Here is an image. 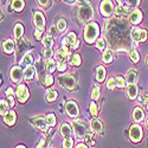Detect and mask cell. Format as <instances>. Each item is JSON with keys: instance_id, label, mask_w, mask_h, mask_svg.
<instances>
[{"instance_id": "25", "label": "cell", "mask_w": 148, "mask_h": 148, "mask_svg": "<svg viewBox=\"0 0 148 148\" xmlns=\"http://www.w3.org/2000/svg\"><path fill=\"white\" fill-rule=\"evenodd\" d=\"M140 37H141V30L139 27H134L132 30V38L135 43H139L140 42Z\"/></svg>"}, {"instance_id": "57", "label": "cell", "mask_w": 148, "mask_h": 148, "mask_svg": "<svg viewBox=\"0 0 148 148\" xmlns=\"http://www.w3.org/2000/svg\"><path fill=\"white\" fill-rule=\"evenodd\" d=\"M17 148H25V147H24V146H18Z\"/></svg>"}, {"instance_id": "49", "label": "cell", "mask_w": 148, "mask_h": 148, "mask_svg": "<svg viewBox=\"0 0 148 148\" xmlns=\"http://www.w3.org/2000/svg\"><path fill=\"white\" fill-rule=\"evenodd\" d=\"M147 38V32L145 30H141V37H140V42H145Z\"/></svg>"}, {"instance_id": "23", "label": "cell", "mask_w": 148, "mask_h": 148, "mask_svg": "<svg viewBox=\"0 0 148 148\" xmlns=\"http://www.w3.org/2000/svg\"><path fill=\"white\" fill-rule=\"evenodd\" d=\"M32 63H33V57H32L31 52H27V53H25V56L23 57L21 64H23V65H25V66L27 68V66H30Z\"/></svg>"}, {"instance_id": "8", "label": "cell", "mask_w": 148, "mask_h": 148, "mask_svg": "<svg viewBox=\"0 0 148 148\" xmlns=\"http://www.w3.org/2000/svg\"><path fill=\"white\" fill-rule=\"evenodd\" d=\"M114 12V5L110 0H103L101 4V13L104 17H110Z\"/></svg>"}, {"instance_id": "46", "label": "cell", "mask_w": 148, "mask_h": 148, "mask_svg": "<svg viewBox=\"0 0 148 148\" xmlns=\"http://www.w3.org/2000/svg\"><path fill=\"white\" fill-rule=\"evenodd\" d=\"M52 55H53V52H52L51 49H45V51H44V56H45V58L50 59V58L52 57Z\"/></svg>"}, {"instance_id": "15", "label": "cell", "mask_w": 148, "mask_h": 148, "mask_svg": "<svg viewBox=\"0 0 148 148\" xmlns=\"http://www.w3.org/2000/svg\"><path fill=\"white\" fill-rule=\"evenodd\" d=\"M66 39H68V42H69V46H70V47H72V49L78 47V44H79V43H78V40H77L76 34L73 33V32H70V33L68 34Z\"/></svg>"}, {"instance_id": "22", "label": "cell", "mask_w": 148, "mask_h": 148, "mask_svg": "<svg viewBox=\"0 0 148 148\" xmlns=\"http://www.w3.org/2000/svg\"><path fill=\"white\" fill-rule=\"evenodd\" d=\"M24 6H25V3H24V0H13L12 1V8L17 12H20L24 10Z\"/></svg>"}, {"instance_id": "21", "label": "cell", "mask_w": 148, "mask_h": 148, "mask_svg": "<svg viewBox=\"0 0 148 148\" xmlns=\"http://www.w3.org/2000/svg\"><path fill=\"white\" fill-rule=\"evenodd\" d=\"M34 73H36L34 68H33L32 65H30V66H27V68L25 69V71H24V78L27 79V81H30V79H32V78L34 77Z\"/></svg>"}, {"instance_id": "24", "label": "cell", "mask_w": 148, "mask_h": 148, "mask_svg": "<svg viewBox=\"0 0 148 148\" xmlns=\"http://www.w3.org/2000/svg\"><path fill=\"white\" fill-rule=\"evenodd\" d=\"M90 126H91V129L95 133H101L102 132V123L98 120H92L91 123H90Z\"/></svg>"}, {"instance_id": "5", "label": "cell", "mask_w": 148, "mask_h": 148, "mask_svg": "<svg viewBox=\"0 0 148 148\" xmlns=\"http://www.w3.org/2000/svg\"><path fill=\"white\" fill-rule=\"evenodd\" d=\"M129 136H130V140L133 142H140L141 139H142V129L140 126L138 125H134L130 127V130H129Z\"/></svg>"}, {"instance_id": "28", "label": "cell", "mask_w": 148, "mask_h": 148, "mask_svg": "<svg viewBox=\"0 0 148 148\" xmlns=\"http://www.w3.org/2000/svg\"><path fill=\"white\" fill-rule=\"evenodd\" d=\"M126 79H127V82H128L129 84L134 83L135 79H136V71H135V70H129L128 73H127Z\"/></svg>"}, {"instance_id": "42", "label": "cell", "mask_w": 148, "mask_h": 148, "mask_svg": "<svg viewBox=\"0 0 148 148\" xmlns=\"http://www.w3.org/2000/svg\"><path fill=\"white\" fill-rule=\"evenodd\" d=\"M116 85H117V87H120V88H123V87H125V85H126L125 79H123L121 76L116 77Z\"/></svg>"}, {"instance_id": "14", "label": "cell", "mask_w": 148, "mask_h": 148, "mask_svg": "<svg viewBox=\"0 0 148 148\" xmlns=\"http://www.w3.org/2000/svg\"><path fill=\"white\" fill-rule=\"evenodd\" d=\"M127 94H128V97L130 98V100H134V98L138 96V87H136V84H134V83L128 84Z\"/></svg>"}, {"instance_id": "13", "label": "cell", "mask_w": 148, "mask_h": 148, "mask_svg": "<svg viewBox=\"0 0 148 148\" xmlns=\"http://www.w3.org/2000/svg\"><path fill=\"white\" fill-rule=\"evenodd\" d=\"M69 56V50H68V47H60L58 49V50L56 51V59L58 62H64V59Z\"/></svg>"}, {"instance_id": "52", "label": "cell", "mask_w": 148, "mask_h": 148, "mask_svg": "<svg viewBox=\"0 0 148 148\" xmlns=\"http://www.w3.org/2000/svg\"><path fill=\"white\" fill-rule=\"evenodd\" d=\"M34 37H36V39H40V31L39 30H37L36 32H34Z\"/></svg>"}, {"instance_id": "36", "label": "cell", "mask_w": 148, "mask_h": 148, "mask_svg": "<svg viewBox=\"0 0 148 148\" xmlns=\"http://www.w3.org/2000/svg\"><path fill=\"white\" fill-rule=\"evenodd\" d=\"M70 63H71L72 65H79V64H81V57H79V55H73V56L71 57Z\"/></svg>"}, {"instance_id": "7", "label": "cell", "mask_w": 148, "mask_h": 148, "mask_svg": "<svg viewBox=\"0 0 148 148\" xmlns=\"http://www.w3.org/2000/svg\"><path fill=\"white\" fill-rule=\"evenodd\" d=\"M16 94H17L18 100H19L21 103L26 102V101H27V98H29V96H30L29 90H27V88H26V85H24V84L18 85V88H17Z\"/></svg>"}, {"instance_id": "29", "label": "cell", "mask_w": 148, "mask_h": 148, "mask_svg": "<svg viewBox=\"0 0 148 148\" xmlns=\"http://www.w3.org/2000/svg\"><path fill=\"white\" fill-rule=\"evenodd\" d=\"M45 68H46V70H47V72H53L55 71V69H56V63H55V60H52L51 58L50 59H47V62L45 63Z\"/></svg>"}, {"instance_id": "60", "label": "cell", "mask_w": 148, "mask_h": 148, "mask_svg": "<svg viewBox=\"0 0 148 148\" xmlns=\"http://www.w3.org/2000/svg\"><path fill=\"white\" fill-rule=\"evenodd\" d=\"M147 104H148V100H147Z\"/></svg>"}, {"instance_id": "31", "label": "cell", "mask_w": 148, "mask_h": 148, "mask_svg": "<svg viewBox=\"0 0 148 148\" xmlns=\"http://www.w3.org/2000/svg\"><path fill=\"white\" fill-rule=\"evenodd\" d=\"M43 44L46 49H51L52 45H53V39H52V37L50 36H46L45 38H43Z\"/></svg>"}, {"instance_id": "35", "label": "cell", "mask_w": 148, "mask_h": 148, "mask_svg": "<svg viewBox=\"0 0 148 148\" xmlns=\"http://www.w3.org/2000/svg\"><path fill=\"white\" fill-rule=\"evenodd\" d=\"M46 121H47V125H49V126L53 127V126L56 125V116H55L52 113L49 114V115L46 116Z\"/></svg>"}, {"instance_id": "9", "label": "cell", "mask_w": 148, "mask_h": 148, "mask_svg": "<svg viewBox=\"0 0 148 148\" xmlns=\"http://www.w3.org/2000/svg\"><path fill=\"white\" fill-rule=\"evenodd\" d=\"M31 122L33 123L34 127H36L37 129L43 130V132H46V130H47V127H49L47 121H46V120H44L42 116H37V117L31 119Z\"/></svg>"}, {"instance_id": "2", "label": "cell", "mask_w": 148, "mask_h": 148, "mask_svg": "<svg viewBox=\"0 0 148 148\" xmlns=\"http://www.w3.org/2000/svg\"><path fill=\"white\" fill-rule=\"evenodd\" d=\"M72 128H73V132H75V135L78 140L85 139V135H87V126H85L84 123L75 120L72 122Z\"/></svg>"}, {"instance_id": "12", "label": "cell", "mask_w": 148, "mask_h": 148, "mask_svg": "<svg viewBox=\"0 0 148 148\" xmlns=\"http://www.w3.org/2000/svg\"><path fill=\"white\" fill-rule=\"evenodd\" d=\"M142 19V13L139 11V10H134L129 13V21L133 24V25H136L139 24Z\"/></svg>"}, {"instance_id": "4", "label": "cell", "mask_w": 148, "mask_h": 148, "mask_svg": "<svg viewBox=\"0 0 148 148\" xmlns=\"http://www.w3.org/2000/svg\"><path fill=\"white\" fill-rule=\"evenodd\" d=\"M58 81H59L60 85H63L66 90H72V89H75V87H76V79L73 78L71 75L59 76Z\"/></svg>"}, {"instance_id": "20", "label": "cell", "mask_w": 148, "mask_h": 148, "mask_svg": "<svg viewBox=\"0 0 148 148\" xmlns=\"http://www.w3.org/2000/svg\"><path fill=\"white\" fill-rule=\"evenodd\" d=\"M72 133V129L71 127L68 125V123H63L60 127V134H62V136H64V138H70V135Z\"/></svg>"}, {"instance_id": "26", "label": "cell", "mask_w": 148, "mask_h": 148, "mask_svg": "<svg viewBox=\"0 0 148 148\" xmlns=\"http://www.w3.org/2000/svg\"><path fill=\"white\" fill-rule=\"evenodd\" d=\"M23 33H24V27H23V25H21L20 23L16 24V27H14V37H16L17 39H20L21 36H23Z\"/></svg>"}, {"instance_id": "45", "label": "cell", "mask_w": 148, "mask_h": 148, "mask_svg": "<svg viewBox=\"0 0 148 148\" xmlns=\"http://www.w3.org/2000/svg\"><path fill=\"white\" fill-rule=\"evenodd\" d=\"M44 83H45V85H51V84L53 83V77H52L51 75H47V76L45 77Z\"/></svg>"}, {"instance_id": "18", "label": "cell", "mask_w": 148, "mask_h": 148, "mask_svg": "<svg viewBox=\"0 0 148 148\" xmlns=\"http://www.w3.org/2000/svg\"><path fill=\"white\" fill-rule=\"evenodd\" d=\"M3 49H4V51H5L6 53L13 52V50H14V42L12 40V39L5 40L4 44H3Z\"/></svg>"}, {"instance_id": "37", "label": "cell", "mask_w": 148, "mask_h": 148, "mask_svg": "<svg viewBox=\"0 0 148 148\" xmlns=\"http://www.w3.org/2000/svg\"><path fill=\"white\" fill-rule=\"evenodd\" d=\"M129 56H130V59L134 62V63H138V62L140 60V56H139V53H138V51H130V53H129Z\"/></svg>"}, {"instance_id": "33", "label": "cell", "mask_w": 148, "mask_h": 148, "mask_svg": "<svg viewBox=\"0 0 148 148\" xmlns=\"http://www.w3.org/2000/svg\"><path fill=\"white\" fill-rule=\"evenodd\" d=\"M0 110H1V115H6L10 110H8V104L5 100H1V103H0Z\"/></svg>"}, {"instance_id": "48", "label": "cell", "mask_w": 148, "mask_h": 148, "mask_svg": "<svg viewBox=\"0 0 148 148\" xmlns=\"http://www.w3.org/2000/svg\"><path fill=\"white\" fill-rule=\"evenodd\" d=\"M126 1H127L128 5H130V6H133V7H136V6H139V4H140V0H126Z\"/></svg>"}, {"instance_id": "17", "label": "cell", "mask_w": 148, "mask_h": 148, "mask_svg": "<svg viewBox=\"0 0 148 148\" xmlns=\"http://www.w3.org/2000/svg\"><path fill=\"white\" fill-rule=\"evenodd\" d=\"M4 121H5L6 125L13 126L14 123H16V113L12 112V110H10V112L4 116Z\"/></svg>"}, {"instance_id": "56", "label": "cell", "mask_w": 148, "mask_h": 148, "mask_svg": "<svg viewBox=\"0 0 148 148\" xmlns=\"http://www.w3.org/2000/svg\"><path fill=\"white\" fill-rule=\"evenodd\" d=\"M76 148H88V147H87V146H85V145H83V143H78Z\"/></svg>"}, {"instance_id": "58", "label": "cell", "mask_w": 148, "mask_h": 148, "mask_svg": "<svg viewBox=\"0 0 148 148\" xmlns=\"http://www.w3.org/2000/svg\"><path fill=\"white\" fill-rule=\"evenodd\" d=\"M147 64H148V57H147Z\"/></svg>"}, {"instance_id": "41", "label": "cell", "mask_w": 148, "mask_h": 148, "mask_svg": "<svg viewBox=\"0 0 148 148\" xmlns=\"http://www.w3.org/2000/svg\"><path fill=\"white\" fill-rule=\"evenodd\" d=\"M107 87L109 89H114L116 87V79L115 78H109V81L107 82Z\"/></svg>"}, {"instance_id": "47", "label": "cell", "mask_w": 148, "mask_h": 148, "mask_svg": "<svg viewBox=\"0 0 148 148\" xmlns=\"http://www.w3.org/2000/svg\"><path fill=\"white\" fill-rule=\"evenodd\" d=\"M57 68H58V70H59L60 72H63V71H65V69H66V63H65V62H59Z\"/></svg>"}, {"instance_id": "43", "label": "cell", "mask_w": 148, "mask_h": 148, "mask_svg": "<svg viewBox=\"0 0 148 148\" xmlns=\"http://www.w3.org/2000/svg\"><path fill=\"white\" fill-rule=\"evenodd\" d=\"M38 4H39L42 7L46 8L49 5H51V0H38Z\"/></svg>"}, {"instance_id": "11", "label": "cell", "mask_w": 148, "mask_h": 148, "mask_svg": "<svg viewBox=\"0 0 148 148\" xmlns=\"http://www.w3.org/2000/svg\"><path fill=\"white\" fill-rule=\"evenodd\" d=\"M33 21H34L36 27L42 32V31L44 30V25H45V19H44L43 13H40V12H36V13H34V18H33Z\"/></svg>"}, {"instance_id": "30", "label": "cell", "mask_w": 148, "mask_h": 148, "mask_svg": "<svg viewBox=\"0 0 148 148\" xmlns=\"http://www.w3.org/2000/svg\"><path fill=\"white\" fill-rule=\"evenodd\" d=\"M102 59H103L104 63H112V60H113V53H112V51H110V50L104 51V53L102 56Z\"/></svg>"}, {"instance_id": "27", "label": "cell", "mask_w": 148, "mask_h": 148, "mask_svg": "<svg viewBox=\"0 0 148 148\" xmlns=\"http://www.w3.org/2000/svg\"><path fill=\"white\" fill-rule=\"evenodd\" d=\"M127 13H128V8L125 7L123 5L120 4V5L116 7V16H119V17H123V16H127Z\"/></svg>"}, {"instance_id": "34", "label": "cell", "mask_w": 148, "mask_h": 148, "mask_svg": "<svg viewBox=\"0 0 148 148\" xmlns=\"http://www.w3.org/2000/svg\"><path fill=\"white\" fill-rule=\"evenodd\" d=\"M56 98H57V91H56V90H50V91L47 92L46 100H47L49 102H53Z\"/></svg>"}, {"instance_id": "1", "label": "cell", "mask_w": 148, "mask_h": 148, "mask_svg": "<svg viewBox=\"0 0 148 148\" xmlns=\"http://www.w3.org/2000/svg\"><path fill=\"white\" fill-rule=\"evenodd\" d=\"M100 34V27L96 23H89L87 26H85V30H84V39L87 43L89 44H92L97 36Z\"/></svg>"}, {"instance_id": "6", "label": "cell", "mask_w": 148, "mask_h": 148, "mask_svg": "<svg viewBox=\"0 0 148 148\" xmlns=\"http://www.w3.org/2000/svg\"><path fill=\"white\" fill-rule=\"evenodd\" d=\"M10 77L14 83H19L24 77V71L21 70L20 66H13L10 71Z\"/></svg>"}, {"instance_id": "55", "label": "cell", "mask_w": 148, "mask_h": 148, "mask_svg": "<svg viewBox=\"0 0 148 148\" xmlns=\"http://www.w3.org/2000/svg\"><path fill=\"white\" fill-rule=\"evenodd\" d=\"M6 95H7V96L13 95V89H12V88H8V89L6 90Z\"/></svg>"}, {"instance_id": "44", "label": "cell", "mask_w": 148, "mask_h": 148, "mask_svg": "<svg viewBox=\"0 0 148 148\" xmlns=\"http://www.w3.org/2000/svg\"><path fill=\"white\" fill-rule=\"evenodd\" d=\"M91 97H92V100H97V98L100 97V89H98L97 87H96V88H94L92 94H91Z\"/></svg>"}, {"instance_id": "10", "label": "cell", "mask_w": 148, "mask_h": 148, "mask_svg": "<svg viewBox=\"0 0 148 148\" xmlns=\"http://www.w3.org/2000/svg\"><path fill=\"white\" fill-rule=\"evenodd\" d=\"M65 110H66V114H68L69 116H71V117L78 116V113H79L77 104L73 102V101H68V102H66V104H65Z\"/></svg>"}, {"instance_id": "40", "label": "cell", "mask_w": 148, "mask_h": 148, "mask_svg": "<svg viewBox=\"0 0 148 148\" xmlns=\"http://www.w3.org/2000/svg\"><path fill=\"white\" fill-rule=\"evenodd\" d=\"M90 113H91L94 116H97V114H98L97 106L95 104V102H91V103H90Z\"/></svg>"}, {"instance_id": "53", "label": "cell", "mask_w": 148, "mask_h": 148, "mask_svg": "<svg viewBox=\"0 0 148 148\" xmlns=\"http://www.w3.org/2000/svg\"><path fill=\"white\" fill-rule=\"evenodd\" d=\"M57 31H58V30L55 29V27H51V29H50V33H51L52 36H57Z\"/></svg>"}, {"instance_id": "54", "label": "cell", "mask_w": 148, "mask_h": 148, "mask_svg": "<svg viewBox=\"0 0 148 148\" xmlns=\"http://www.w3.org/2000/svg\"><path fill=\"white\" fill-rule=\"evenodd\" d=\"M45 147V141L44 140H42L39 143H38V146H37V148H44Z\"/></svg>"}, {"instance_id": "39", "label": "cell", "mask_w": 148, "mask_h": 148, "mask_svg": "<svg viewBox=\"0 0 148 148\" xmlns=\"http://www.w3.org/2000/svg\"><path fill=\"white\" fill-rule=\"evenodd\" d=\"M96 46H97V49H100V50H103V49L106 47V40H104V38L97 39V42H96Z\"/></svg>"}, {"instance_id": "50", "label": "cell", "mask_w": 148, "mask_h": 148, "mask_svg": "<svg viewBox=\"0 0 148 148\" xmlns=\"http://www.w3.org/2000/svg\"><path fill=\"white\" fill-rule=\"evenodd\" d=\"M76 5L78 6H84V5H87V0H76Z\"/></svg>"}, {"instance_id": "51", "label": "cell", "mask_w": 148, "mask_h": 148, "mask_svg": "<svg viewBox=\"0 0 148 148\" xmlns=\"http://www.w3.org/2000/svg\"><path fill=\"white\" fill-rule=\"evenodd\" d=\"M92 135H94V133H92V132L87 133V135H85V140H90V139L92 138Z\"/></svg>"}, {"instance_id": "59", "label": "cell", "mask_w": 148, "mask_h": 148, "mask_svg": "<svg viewBox=\"0 0 148 148\" xmlns=\"http://www.w3.org/2000/svg\"><path fill=\"white\" fill-rule=\"evenodd\" d=\"M147 126H148V120H147Z\"/></svg>"}, {"instance_id": "16", "label": "cell", "mask_w": 148, "mask_h": 148, "mask_svg": "<svg viewBox=\"0 0 148 148\" xmlns=\"http://www.w3.org/2000/svg\"><path fill=\"white\" fill-rule=\"evenodd\" d=\"M143 116H145V114H143V110L141 108H139V107L134 108V110H133V119H134L135 122H141L143 120Z\"/></svg>"}, {"instance_id": "3", "label": "cell", "mask_w": 148, "mask_h": 148, "mask_svg": "<svg viewBox=\"0 0 148 148\" xmlns=\"http://www.w3.org/2000/svg\"><path fill=\"white\" fill-rule=\"evenodd\" d=\"M92 18V8L89 5H84L78 10V19L81 23H87Z\"/></svg>"}, {"instance_id": "19", "label": "cell", "mask_w": 148, "mask_h": 148, "mask_svg": "<svg viewBox=\"0 0 148 148\" xmlns=\"http://www.w3.org/2000/svg\"><path fill=\"white\" fill-rule=\"evenodd\" d=\"M104 77H106V69H104V66H102V65L97 66V69H96V79L98 82H103Z\"/></svg>"}, {"instance_id": "38", "label": "cell", "mask_w": 148, "mask_h": 148, "mask_svg": "<svg viewBox=\"0 0 148 148\" xmlns=\"http://www.w3.org/2000/svg\"><path fill=\"white\" fill-rule=\"evenodd\" d=\"M73 147V141L71 138H65L63 142V148H72Z\"/></svg>"}, {"instance_id": "32", "label": "cell", "mask_w": 148, "mask_h": 148, "mask_svg": "<svg viewBox=\"0 0 148 148\" xmlns=\"http://www.w3.org/2000/svg\"><path fill=\"white\" fill-rule=\"evenodd\" d=\"M57 30H58V32H63L65 29H66V21L64 20V19H59L58 21H57Z\"/></svg>"}]
</instances>
